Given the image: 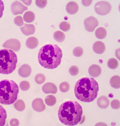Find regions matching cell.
I'll list each match as a JSON object with an SVG mask.
<instances>
[{
	"label": "cell",
	"instance_id": "19",
	"mask_svg": "<svg viewBox=\"0 0 120 126\" xmlns=\"http://www.w3.org/2000/svg\"><path fill=\"white\" fill-rule=\"evenodd\" d=\"M7 118V114L5 110L0 105V126L5 125Z\"/></svg>",
	"mask_w": 120,
	"mask_h": 126
},
{
	"label": "cell",
	"instance_id": "30",
	"mask_svg": "<svg viewBox=\"0 0 120 126\" xmlns=\"http://www.w3.org/2000/svg\"><path fill=\"white\" fill-rule=\"evenodd\" d=\"M21 87L22 90L26 91L28 90L30 87V85L28 82L24 81L21 82Z\"/></svg>",
	"mask_w": 120,
	"mask_h": 126
},
{
	"label": "cell",
	"instance_id": "16",
	"mask_svg": "<svg viewBox=\"0 0 120 126\" xmlns=\"http://www.w3.org/2000/svg\"><path fill=\"white\" fill-rule=\"evenodd\" d=\"M21 69V76L26 78L30 75L32 72V69L29 65L24 64L22 66Z\"/></svg>",
	"mask_w": 120,
	"mask_h": 126
},
{
	"label": "cell",
	"instance_id": "14",
	"mask_svg": "<svg viewBox=\"0 0 120 126\" xmlns=\"http://www.w3.org/2000/svg\"><path fill=\"white\" fill-rule=\"evenodd\" d=\"M109 101L105 96H102L99 98L97 100V104L98 106L102 109L106 108L109 106Z\"/></svg>",
	"mask_w": 120,
	"mask_h": 126
},
{
	"label": "cell",
	"instance_id": "15",
	"mask_svg": "<svg viewBox=\"0 0 120 126\" xmlns=\"http://www.w3.org/2000/svg\"><path fill=\"white\" fill-rule=\"evenodd\" d=\"M38 44V39L34 37H31L28 38L26 40V45L30 49H32L36 48Z\"/></svg>",
	"mask_w": 120,
	"mask_h": 126
},
{
	"label": "cell",
	"instance_id": "20",
	"mask_svg": "<svg viewBox=\"0 0 120 126\" xmlns=\"http://www.w3.org/2000/svg\"><path fill=\"white\" fill-rule=\"evenodd\" d=\"M53 36L55 40L59 42H63L65 39L64 34L60 31L58 30L55 32L54 33Z\"/></svg>",
	"mask_w": 120,
	"mask_h": 126
},
{
	"label": "cell",
	"instance_id": "12",
	"mask_svg": "<svg viewBox=\"0 0 120 126\" xmlns=\"http://www.w3.org/2000/svg\"><path fill=\"white\" fill-rule=\"evenodd\" d=\"M79 6L77 3L74 1H70L67 4L66 9L69 14L73 15L77 12L79 10Z\"/></svg>",
	"mask_w": 120,
	"mask_h": 126
},
{
	"label": "cell",
	"instance_id": "23",
	"mask_svg": "<svg viewBox=\"0 0 120 126\" xmlns=\"http://www.w3.org/2000/svg\"><path fill=\"white\" fill-rule=\"evenodd\" d=\"M108 67L110 69H114L116 68L118 65L117 60L114 58H111L107 62Z\"/></svg>",
	"mask_w": 120,
	"mask_h": 126
},
{
	"label": "cell",
	"instance_id": "7",
	"mask_svg": "<svg viewBox=\"0 0 120 126\" xmlns=\"http://www.w3.org/2000/svg\"><path fill=\"white\" fill-rule=\"evenodd\" d=\"M98 20L93 16H89L85 19L84 24L86 30L87 31L93 32L98 25Z\"/></svg>",
	"mask_w": 120,
	"mask_h": 126
},
{
	"label": "cell",
	"instance_id": "24",
	"mask_svg": "<svg viewBox=\"0 0 120 126\" xmlns=\"http://www.w3.org/2000/svg\"><path fill=\"white\" fill-rule=\"evenodd\" d=\"M34 79L37 84H40L45 82V75L43 74L39 73L36 75Z\"/></svg>",
	"mask_w": 120,
	"mask_h": 126
},
{
	"label": "cell",
	"instance_id": "6",
	"mask_svg": "<svg viewBox=\"0 0 120 126\" xmlns=\"http://www.w3.org/2000/svg\"><path fill=\"white\" fill-rule=\"evenodd\" d=\"M112 6L108 2L101 1L97 2L94 6V10L98 14L102 15H105L111 11Z\"/></svg>",
	"mask_w": 120,
	"mask_h": 126
},
{
	"label": "cell",
	"instance_id": "17",
	"mask_svg": "<svg viewBox=\"0 0 120 126\" xmlns=\"http://www.w3.org/2000/svg\"><path fill=\"white\" fill-rule=\"evenodd\" d=\"M120 78L118 75H114L111 78L110 83L111 86L115 89H118L120 87Z\"/></svg>",
	"mask_w": 120,
	"mask_h": 126
},
{
	"label": "cell",
	"instance_id": "4",
	"mask_svg": "<svg viewBox=\"0 0 120 126\" xmlns=\"http://www.w3.org/2000/svg\"><path fill=\"white\" fill-rule=\"evenodd\" d=\"M19 87L15 82L5 79L0 81V103L4 105L12 104L17 100Z\"/></svg>",
	"mask_w": 120,
	"mask_h": 126
},
{
	"label": "cell",
	"instance_id": "26",
	"mask_svg": "<svg viewBox=\"0 0 120 126\" xmlns=\"http://www.w3.org/2000/svg\"><path fill=\"white\" fill-rule=\"evenodd\" d=\"M59 28L61 30L64 32H67L70 29V24L68 22H62L60 24Z\"/></svg>",
	"mask_w": 120,
	"mask_h": 126
},
{
	"label": "cell",
	"instance_id": "28",
	"mask_svg": "<svg viewBox=\"0 0 120 126\" xmlns=\"http://www.w3.org/2000/svg\"><path fill=\"white\" fill-rule=\"evenodd\" d=\"M79 72V68L76 66H71L69 69V72L70 74L72 76L77 75Z\"/></svg>",
	"mask_w": 120,
	"mask_h": 126
},
{
	"label": "cell",
	"instance_id": "32",
	"mask_svg": "<svg viewBox=\"0 0 120 126\" xmlns=\"http://www.w3.org/2000/svg\"><path fill=\"white\" fill-rule=\"evenodd\" d=\"M4 9V6L3 1L0 0V19L2 17Z\"/></svg>",
	"mask_w": 120,
	"mask_h": 126
},
{
	"label": "cell",
	"instance_id": "21",
	"mask_svg": "<svg viewBox=\"0 0 120 126\" xmlns=\"http://www.w3.org/2000/svg\"><path fill=\"white\" fill-rule=\"evenodd\" d=\"M35 15L34 13L32 11H28L24 14L23 19L27 23L32 22L34 20Z\"/></svg>",
	"mask_w": 120,
	"mask_h": 126
},
{
	"label": "cell",
	"instance_id": "11",
	"mask_svg": "<svg viewBox=\"0 0 120 126\" xmlns=\"http://www.w3.org/2000/svg\"><path fill=\"white\" fill-rule=\"evenodd\" d=\"M93 49L95 53L98 54H101L105 51V47L103 42L98 41L95 42L93 44Z\"/></svg>",
	"mask_w": 120,
	"mask_h": 126
},
{
	"label": "cell",
	"instance_id": "27",
	"mask_svg": "<svg viewBox=\"0 0 120 126\" xmlns=\"http://www.w3.org/2000/svg\"><path fill=\"white\" fill-rule=\"evenodd\" d=\"M83 50L81 47L78 46L75 48L73 51V55L76 57H79L81 56L83 54Z\"/></svg>",
	"mask_w": 120,
	"mask_h": 126
},
{
	"label": "cell",
	"instance_id": "8",
	"mask_svg": "<svg viewBox=\"0 0 120 126\" xmlns=\"http://www.w3.org/2000/svg\"><path fill=\"white\" fill-rule=\"evenodd\" d=\"M32 105L34 110L38 112H42L45 108V106L43 100L40 98H37L33 100Z\"/></svg>",
	"mask_w": 120,
	"mask_h": 126
},
{
	"label": "cell",
	"instance_id": "31",
	"mask_svg": "<svg viewBox=\"0 0 120 126\" xmlns=\"http://www.w3.org/2000/svg\"><path fill=\"white\" fill-rule=\"evenodd\" d=\"M111 105L112 108L115 109H117L120 107V101L117 100H114L112 101Z\"/></svg>",
	"mask_w": 120,
	"mask_h": 126
},
{
	"label": "cell",
	"instance_id": "22",
	"mask_svg": "<svg viewBox=\"0 0 120 126\" xmlns=\"http://www.w3.org/2000/svg\"><path fill=\"white\" fill-rule=\"evenodd\" d=\"M46 104L49 106H52L54 105L56 102V99L55 97L52 95L47 96L45 99Z\"/></svg>",
	"mask_w": 120,
	"mask_h": 126
},
{
	"label": "cell",
	"instance_id": "3",
	"mask_svg": "<svg viewBox=\"0 0 120 126\" xmlns=\"http://www.w3.org/2000/svg\"><path fill=\"white\" fill-rule=\"evenodd\" d=\"M99 89L98 83L94 78L85 77L77 81L74 91L75 96L78 100L85 102H89L97 97Z\"/></svg>",
	"mask_w": 120,
	"mask_h": 126
},
{
	"label": "cell",
	"instance_id": "25",
	"mask_svg": "<svg viewBox=\"0 0 120 126\" xmlns=\"http://www.w3.org/2000/svg\"><path fill=\"white\" fill-rule=\"evenodd\" d=\"M59 88L61 92L63 93H66L70 89V85L67 82H63L60 84Z\"/></svg>",
	"mask_w": 120,
	"mask_h": 126
},
{
	"label": "cell",
	"instance_id": "2",
	"mask_svg": "<svg viewBox=\"0 0 120 126\" xmlns=\"http://www.w3.org/2000/svg\"><path fill=\"white\" fill-rule=\"evenodd\" d=\"M62 57V51L58 45L48 44L43 45L40 49L38 59L42 66L46 69H53L60 64Z\"/></svg>",
	"mask_w": 120,
	"mask_h": 126
},
{
	"label": "cell",
	"instance_id": "10",
	"mask_svg": "<svg viewBox=\"0 0 120 126\" xmlns=\"http://www.w3.org/2000/svg\"><path fill=\"white\" fill-rule=\"evenodd\" d=\"M88 72L91 76L96 77L99 76L101 73V69L99 65L93 64L91 65L88 69Z\"/></svg>",
	"mask_w": 120,
	"mask_h": 126
},
{
	"label": "cell",
	"instance_id": "5",
	"mask_svg": "<svg viewBox=\"0 0 120 126\" xmlns=\"http://www.w3.org/2000/svg\"><path fill=\"white\" fill-rule=\"evenodd\" d=\"M17 62V56L12 50L6 48L0 50V73H11L15 70Z\"/></svg>",
	"mask_w": 120,
	"mask_h": 126
},
{
	"label": "cell",
	"instance_id": "9",
	"mask_svg": "<svg viewBox=\"0 0 120 126\" xmlns=\"http://www.w3.org/2000/svg\"><path fill=\"white\" fill-rule=\"evenodd\" d=\"M43 92L45 94L56 93L57 91V88L56 85L52 82H47L42 86V88Z\"/></svg>",
	"mask_w": 120,
	"mask_h": 126
},
{
	"label": "cell",
	"instance_id": "33",
	"mask_svg": "<svg viewBox=\"0 0 120 126\" xmlns=\"http://www.w3.org/2000/svg\"><path fill=\"white\" fill-rule=\"evenodd\" d=\"M92 0H82V3L83 5L87 7L90 6L91 4Z\"/></svg>",
	"mask_w": 120,
	"mask_h": 126
},
{
	"label": "cell",
	"instance_id": "1",
	"mask_svg": "<svg viewBox=\"0 0 120 126\" xmlns=\"http://www.w3.org/2000/svg\"><path fill=\"white\" fill-rule=\"evenodd\" d=\"M83 111L82 107L77 102L66 101L60 106L58 112L59 119L65 125L73 126L81 120Z\"/></svg>",
	"mask_w": 120,
	"mask_h": 126
},
{
	"label": "cell",
	"instance_id": "29",
	"mask_svg": "<svg viewBox=\"0 0 120 126\" xmlns=\"http://www.w3.org/2000/svg\"><path fill=\"white\" fill-rule=\"evenodd\" d=\"M47 3V0H37L35 1L36 5L40 8H44L46 6Z\"/></svg>",
	"mask_w": 120,
	"mask_h": 126
},
{
	"label": "cell",
	"instance_id": "18",
	"mask_svg": "<svg viewBox=\"0 0 120 126\" xmlns=\"http://www.w3.org/2000/svg\"><path fill=\"white\" fill-rule=\"evenodd\" d=\"M107 34L106 29L102 27H100L98 28L95 32L96 36L98 38L102 39L105 37Z\"/></svg>",
	"mask_w": 120,
	"mask_h": 126
},
{
	"label": "cell",
	"instance_id": "13",
	"mask_svg": "<svg viewBox=\"0 0 120 126\" xmlns=\"http://www.w3.org/2000/svg\"><path fill=\"white\" fill-rule=\"evenodd\" d=\"M23 33L26 36L34 34L35 31V28L33 24H25L21 28Z\"/></svg>",
	"mask_w": 120,
	"mask_h": 126
}]
</instances>
